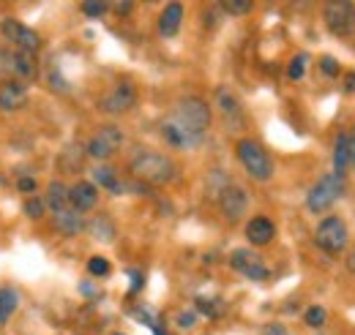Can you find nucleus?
Masks as SVG:
<instances>
[{
	"instance_id": "obj_1",
	"label": "nucleus",
	"mask_w": 355,
	"mask_h": 335,
	"mask_svg": "<svg viewBox=\"0 0 355 335\" xmlns=\"http://www.w3.org/2000/svg\"><path fill=\"white\" fill-rule=\"evenodd\" d=\"M132 174L145 183H170L175 177V164L162 153H137L132 159Z\"/></svg>"
},
{
	"instance_id": "obj_2",
	"label": "nucleus",
	"mask_w": 355,
	"mask_h": 335,
	"mask_svg": "<svg viewBox=\"0 0 355 335\" xmlns=\"http://www.w3.org/2000/svg\"><path fill=\"white\" fill-rule=\"evenodd\" d=\"M345 188H347V174L331 172V174L320 177V180L314 183V188L306 194V208H309L311 212H325L336 199H342Z\"/></svg>"
},
{
	"instance_id": "obj_3",
	"label": "nucleus",
	"mask_w": 355,
	"mask_h": 335,
	"mask_svg": "<svg viewBox=\"0 0 355 335\" xmlns=\"http://www.w3.org/2000/svg\"><path fill=\"white\" fill-rule=\"evenodd\" d=\"M235 153H238V161L243 164V169H246L254 180H260V183L270 180V174H273V161H270V156L266 153V147H260V142H254V139H241L238 147H235Z\"/></svg>"
},
{
	"instance_id": "obj_4",
	"label": "nucleus",
	"mask_w": 355,
	"mask_h": 335,
	"mask_svg": "<svg viewBox=\"0 0 355 335\" xmlns=\"http://www.w3.org/2000/svg\"><path fill=\"white\" fill-rule=\"evenodd\" d=\"M347 237H350L347 224L342 218H336V215L322 218L317 224V232H314V243L325 253H331V256H339V253L347 248Z\"/></svg>"
},
{
	"instance_id": "obj_5",
	"label": "nucleus",
	"mask_w": 355,
	"mask_h": 335,
	"mask_svg": "<svg viewBox=\"0 0 355 335\" xmlns=\"http://www.w3.org/2000/svg\"><path fill=\"white\" fill-rule=\"evenodd\" d=\"M173 120L180 123L186 131L197 134V136H205V131L211 126V109H208V104H205L202 98H194V96H191V98H183V101L178 104Z\"/></svg>"
},
{
	"instance_id": "obj_6",
	"label": "nucleus",
	"mask_w": 355,
	"mask_h": 335,
	"mask_svg": "<svg viewBox=\"0 0 355 335\" xmlns=\"http://www.w3.org/2000/svg\"><path fill=\"white\" fill-rule=\"evenodd\" d=\"M322 17H325V25L331 33H336V36H353L355 33V3L334 0L322 8Z\"/></svg>"
},
{
	"instance_id": "obj_7",
	"label": "nucleus",
	"mask_w": 355,
	"mask_h": 335,
	"mask_svg": "<svg viewBox=\"0 0 355 335\" xmlns=\"http://www.w3.org/2000/svg\"><path fill=\"white\" fill-rule=\"evenodd\" d=\"M0 36H3L6 42L14 44L17 49H22V52H36V49L42 46L39 33H36L33 28L17 22V19H6V22H0Z\"/></svg>"
},
{
	"instance_id": "obj_8",
	"label": "nucleus",
	"mask_w": 355,
	"mask_h": 335,
	"mask_svg": "<svg viewBox=\"0 0 355 335\" xmlns=\"http://www.w3.org/2000/svg\"><path fill=\"white\" fill-rule=\"evenodd\" d=\"M121 145H123V134H121V128L104 126V128H98V134L90 136L88 150H85V153H88L90 159L104 161V159H110Z\"/></svg>"
},
{
	"instance_id": "obj_9",
	"label": "nucleus",
	"mask_w": 355,
	"mask_h": 335,
	"mask_svg": "<svg viewBox=\"0 0 355 335\" xmlns=\"http://www.w3.org/2000/svg\"><path fill=\"white\" fill-rule=\"evenodd\" d=\"M134 104H137V90H134L132 82H121L115 84L104 98H101V112H107V115H123V112H129Z\"/></svg>"
},
{
	"instance_id": "obj_10",
	"label": "nucleus",
	"mask_w": 355,
	"mask_h": 335,
	"mask_svg": "<svg viewBox=\"0 0 355 335\" xmlns=\"http://www.w3.org/2000/svg\"><path fill=\"white\" fill-rule=\"evenodd\" d=\"M230 264H232V270L243 273V275L252 278V281H266L268 275H270L268 267L260 262V256H257L254 251H249V248H238V251H232Z\"/></svg>"
},
{
	"instance_id": "obj_11",
	"label": "nucleus",
	"mask_w": 355,
	"mask_h": 335,
	"mask_svg": "<svg viewBox=\"0 0 355 335\" xmlns=\"http://www.w3.org/2000/svg\"><path fill=\"white\" fill-rule=\"evenodd\" d=\"M219 208H222L227 221H241L246 208H249V197H246V191L241 185H230L227 183L222 188V194H219Z\"/></svg>"
},
{
	"instance_id": "obj_12",
	"label": "nucleus",
	"mask_w": 355,
	"mask_h": 335,
	"mask_svg": "<svg viewBox=\"0 0 355 335\" xmlns=\"http://www.w3.org/2000/svg\"><path fill=\"white\" fill-rule=\"evenodd\" d=\"M162 136H164L167 145H173V147H178V150H191V147H197V145L202 142V136L186 131V128L180 126V123H175L173 118L162 123Z\"/></svg>"
},
{
	"instance_id": "obj_13",
	"label": "nucleus",
	"mask_w": 355,
	"mask_h": 335,
	"mask_svg": "<svg viewBox=\"0 0 355 335\" xmlns=\"http://www.w3.org/2000/svg\"><path fill=\"white\" fill-rule=\"evenodd\" d=\"M6 66H8V71L14 74V77H19V80H36V55L33 52H22V49H17V52H11V55H6Z\"/></svg>"
},
{
	"instance_id": "obj_14",
	"label": "nucleus",
	"mask_w": 355,
	"mask_h": 335,
	"mask_svg": "<svg viewBox=\"0 0 355 335\" xmlns=\"http://www.w3.org/2000/svg\"><path fill=\"white\" fill-rule=\"evenodd\" d=\"M96 202H98V191H96L93 183L83 180V183L69 188V208H74L77 212H88V210L96 208Z\"/></svg>"
},
{
	"instance_id": "obj_15",
	"label": "nucleus",
	"mask_w": 355,
	"mask_h": 335,
	"mask_svg": "<svg viewBox=\"0 0 355 335\" xmlns=\"http://www.w3.org/2000/svg\"><path fill=\"white\" fill-rule=\"evenodd\" d=\"M246 237H249L252 246H268V243L276 237V226H273L270 218L257 215V218H252V221L246 224Z\"/></svg>"
},
{
	"instance_id": "obj_16",
	"label": "nucleus",
	"mask_w": 355,
	"mask_h": 335,
	"mask_svg": "<svg viewBox=\"0 0 355 335\" xmlns=\"http://www.w3.org/2000/svg\"><path fill=\"white\" fill-rule=\"evenodd\" d=\"M28 104V90L19 82H3L0 84V109L3 112H17Z\"/></svg>"
},
{
	"instance_id": "obj_17",
	"label": "nucleus",
	"mask_w": 355,
	"mask_h": 335,
	"mask_svg": "<svg viewBox=\"0 0 355 335\" xmlns=\"http://www.w3.org/2000/svg\"><path fill=\"white\" fill-rule=\"evenodd\" d=\"M180 22H183V6H180V3L164 6L162 17H159V33H162L164 39H173L178 30H180Z\"/></svg>"
},
{
	"instance_id": "obj_18",
	"label": "nucleus",
	"mask_w": 355,
	"mask_h": 335,
	"mask_svg": "<svg viewBox=\"0 0 355 335\" xmlns=\"http://www.w3.org/2000/svg\"><path fill=\"white\" fill-rule=\"evenodd\" d=\"M55 226H58L63 235L74 237V235H80V232L85 229V221H83V212H77L74 208H66V210H60V212H55Z\"/></svg>"
},
{
	"instance_id": "obj_19",
	"label": "nucleus",
	"mask_w": 355,
	"mask_h": 335,
	"mask_svg": "<svg viewBox=\"0 0 355 335\" xmlns=\"http://www.w3.org/2000/svg\"><path fill=\"white\" fill-rule=\"evenodd\" d=\"M216 104H219V109H222V115L227 120H241V104L227 87L216 90Z\"/></svg>"
},
{
	"instance_id": "obj_20",
	"label": "nucleus",
	"mask_w": 355,
	"mask_h": 335,
	"mask_svg": "<svg viewBox=\"0 0 355 335\" xmlns=\"http://www.w3.org/2000/svg\"><path fill=\"white\" fill-rule=\"evenodd\" d=\"M46 205L52 208V212H60V210L69 208V188H66L60 180H52V183H49V191H46Z\"/></svg>"
},
{
	"instance_id": "obj_21",
	"label": "nucleus",
	"mask_w": 355,
	"mask_h": 335,
	"mask_svg": "<svg viewBox=\"0 0 355 335\" xmlns=\"http://www.w3.org/2000/svg\"><path fill=\"white\" fill-rule=\"evenodd\" d=\"M93 180L98 183V185H104L107 191H112V194H123V183L115 177V169H110V167H96L93 169Z\"/></svg>"
},
{
	"instance_id": "obj_22",
	"label": "nucleus",
	"mask_w": 355,
	"mask_h": 335,
	"mask_svg": "<svg viewBox=\"0 0 355 335\" xmlns=\"http://www.w3.org/2000/svg\"><path fill=\"white\" fill-rule=\"evenodd\" d=\"M19 308V294L14 292V289H8V287H3L0 289V325L6 322V319H11V314Z\"/></svg>"
},
{
	"instance_id": "obj_23",
	"label": "nucleus",
	"mask_w": 355,
	"mask_h": 335,
	"mask_svg": "<svg viewBox=\"0 0 355 335\" xmlns=\"http://www.w3.org/2000/svg\"><path fill=\"white\" fill-rule=\"evenodd\" d=\"M90 232H93V237H98V240H104V243H110V240L115 237V226H112V221H107L104 215H98V218L90 224Z\"/></svg>"
},
{
	"instance_id": "obj_24",
	"label": "nucleus",
	"mask_w": 355,
	"mask_h": 335,
	"mask_svg": "<svg viewBox=\"0 0 355 335\" xmlns=\"http://www.w3.org/2000/svg\"><path fill=\"white\" fill-rule=\"evenodd\" d=\"M222 8L232 17H243V14H249L254 8V3L252 0H224Z\"/></svg>"
},
{
	"instance_id": "obj_25",
	"label": "nucleus",
	"mask_w": 355,
	"mask_h": 335,
	"mask_svg": "<svg viewBox=\"0 0 355 335\" xmlns=\"http://www.w3.org/2000/svg\"><path fill=\"white\" fill-rule=\"evenodd\" d=\"M304 322H306L309 327H322V325L328 322V314H325V308L311 305L309 311H306V316H304Z\"/></svg>"
},
{
	"instance_id": "obj_26",
	"label": "nucleus",
	"mask_w": 355,
	"mask_h": 335,
	"mask_svg": "<svg viewBox=\"0 0 355 335\" xmlns=\"http://www.w3.org/2000/svg\"><path fill=\"white\" fill-rule=\"evenodd\" d=\"M88 273L90 275H96V278L110 275V262H107L104 256H93V259L88 262Z\"/></svg>"
},
{
	"instance_id": "obj_27",
	"label": "nucleus",
	"mask_w": 355,
	"mask_h": 335,
	"mask_svg": "<svg viewBox=\"0 0 355 335\" xmlns=\"http://www.w3.org/2000/svg\"><path fill=\"white\" fill-rule=\"evenodd\" d=\"M306 55H295L293 57V63H290V69H287V74H290V80H301L304 77V71H306Z\"/></svg>"
},
{
	"instance_id": "obj_28",
	"label": "nucleus",
	"mask_w": 355,
	"mask_h": 335,
	"mask_svg": "<svg viewBox=\"0 0 355 335\" xmlns=\"http://www.w3.org/2000/svg\"><path fill=\"white\" fill-rule=\"evenodd\" d=\"M25 215H28V218H33V221H39V218L44 215V202H42V199H36V197H33V199H28V202H25Z\"/></svg>"
},
{
	"instance_id": "obj_29",
	"label": "nucleus",
	"mask_w": 355,
	"mask_h": 335,
	"mask_svg": "<svg viewBox=\"0 0 355 335\" xmlns=\"http://www.w3.org/2000/svg\"><path fill=\"white\" fill-rule=\"evenodd\" d=\"M320 71H322L325 77H339V63H336L331 55H325V57H320Z\"/></svg>"
},
{
	"instance_id": "obj_30",
	"label": "nucleus",
	"mask_w": 355,
	"mask_h": 335,
	"mask_svg": "<svg viewBox=\"0 0 355 335\" xmlns=\"http://www.w3.org/2000/svg\"><path fill=\"white\" fill-rule=\"evenodd\" d=\"M197 308H200L202 314H208V316H219V314H222V308H219L214 300H208V297H197Z\"/></svg>"
},
{
	"instance_id": "obj_31",
	"label": "nucleus",
	"mask_w": 355,
	"mask_h": 335,
	"mask_svg": "<svg viewBox=\"0 0 355 335\" xmlns=\"http://www.w3.org/2000/svg\"><path fill=\"white\" fill-rule=\"evenodd\" d=\"M107 8H110L107 3H83L85 17H93V19H96V17H104V14H107Z\"/></svg>"
},
{
	"instance_id": "obj_32",
	"label": "nucleus",
	"mask_w": 355,
	"mask_h": 335,
	"mask_svg": "<svg viewBox=\"0 0 355 335\" xmlns=\"http://www.w3.org/2000/svg\"><path fill=\"white\" fill-rule=\"evenodd\" d=\"M345 142H347V167L355 169V126L353 131H345Z\"/></svg>"
},
{
	"instance_id": "obj_33",
	"label": "nucleus",
	"mask_w": 355,
	"mask_h": 335,
	"mask_svg": "<svg viewBox=\"0 0 355 335\" xmlns=\"http://www.w3.org/2000/svg\"><path fill=\"white\" fill-rule=\"evenodd\" d=\"M17 188H19V191H25V194H33V191H36V180H33V177H19Z\"/></svg>"
},
{
	"instance_id": "obj_34",
	"label": "nucleus",
	"mask_w": 355,
	"mask_h": 335,
	"mask_svg": "<svg viewBox=\"0 0 355 335\" xmlns=\"http://www.w3.org/2000/svg\"><path fill=\"white\" fill-rule=\"evenodd\" d=\"M263 335H293L284 325H266L263 327Z\"/></svg>"
},
{
	"instance_id": "obj_35",
	"label": "nucleus",
	"mask_w": 355,
	"mask_h": 335,
	"mask_svg": "<svg viewBox=\"0 0 355 335\" xmlns=\"http://www.w3.org/2000/svg\"><path fill=\"white\" fill-rule=\"evenodd\" d=\"M194 322H197V314H180V316H178V325H180V327H191Z\"/></svg>"
},
{
	"instance_id": "obj_36",
	"label": "nucleus",
	"mask_w": 355,
	"mask_h": 335,
	"mask_svg": "<svg viewBox=\"0 0 355 335\" xmlns=\"http://www.w3.org/2000/svg\"><path fill=\"white\" fill-rule=\"evenodd\" d=\"M345 90H347V93H355V71H347V77H345Z\"/></svg>"
},
{
	"instance_id": "obj_37",
	"label": "nucleus",
	"mask_w": 355,
	"mask_h": 335,
	"mask_svg": "<svg viewBox=\"0 0 355 335\" xmlns=\"http://www.w3.org/2000/svg\"><path fill=\"white\" fill-rule=\"evenodd\" d=\"M132 8H134L132 3H118V6H115V11H118V14H129Z\"/></svg>"
},
{
	"instance_id": "obj_38",
	"label": "nucleus",
	"mask_w": 355,
	"mask_h": 335,
	"mask_svg": "<svg viewBox=\"0 0 355 335\" xmlns=\"http://www.w3.org/2000/svg\"><path fill=\"white\" fill-rule=\"evenodd\" d=\"M347 270H350V273L355 275V248L350 253H347Z\"/></svg>"
},
{
	"instance_id": "obj_39",
	"label": "nucleus",
	"mask_w": 355,
	"mask_h": 335,
	"mask_svg": "<svg viewBox=\"0 0 355 335\" xmlns=\"http://www.w3.org/2000/svg\"><path fill=\"white\" fill-rule=\"evenodd\" d=\"M115 335H123V333H115Z\"/></svg>"
}]
</instances>
